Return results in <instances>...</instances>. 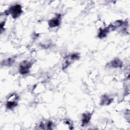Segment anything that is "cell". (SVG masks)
Wrapping results in <instances>:
<instances>
[{"label": "cell", "instance_id": "6da1fadb", "mask_svg": "<svg viewBox=\"0 0 130 130\" xmlns=\"http://www.w3.org/2000/svg\"><path fill=\"white\" fill-rule=\"evenodd\" d=\"M31 63L27 61H23L20 64L19 67L20 73L22 74H27L29 72V69L31 67Z\"/></svg>", "mask_w": 130, "mask_h": 130}, {"label": "cell", "instance_id": "7a4b0ae2", "mask_svg": "<svg viewBox=\"0 0 130 130\" xmlns=\"http://www.w3.org/2000/svg\"><path fill=\"white\" fill-rule=\"evenodd\" d=\"M21 6L19 5H15L11 8L10 10V13L11 14L13 18L18 17L21 13Z\"/></svg>", "mask_w": 130, "mask_h": 130}, {"label": "cell", "instance_id": "3957f363", "mask_svg": "<svg viewBox=\"0 0 130 130\" xmlns=\"http://www.w3.org/2000/svg\"><path fill=\"white\" fill-rule=\"evenodd\" d=\"M17 99V96L15 94L12 95L10 97V100L8 101L7 104V107L8 109H11L14 108L17 105V102L16 101Z\"/></svg>", "mask_w": 130, "mask_h": 130}, {"label": "cell", "instance_id": "277c9868", "mask_svg": "<svg viewBox=\"0 0 130 130\" xmlns=\"http://www.w3.org/2000/svg\"><path fill=\"white\" fill-rule=\"evenodd\" d=\"M59 23H60V21L58 18H54L50 20L48 22L49 25L51 27L57 26L59 25Z\"/></svg>", "mask_w": 130, "mask_h": 130}, {"label": "cell", "instance_id": "5b68a950", "mask_svg": "<svg viewBox=\"0 0 130 130\" xmlns=\"http://www.w3.org/2000/svg\"><path fill=\"white\" fill-rule=\"evenodd\" d=\"M110 66L113 68H118L122 66V62L119 59H115L110 63Z\"/></svg>", "mask_w": 130, "mask_h": 130}, {"label": "cell", "instance_id": "8992f818", "mask_svg": "<svg viewBox=\"0 0 130 130\" xmlns=\"http://www.w3.org/2000/svg\"><path fill=\"white\" fill-rule=\"evenodd\" d=\"M90 117H91V116L89 113L83 114V117H82V124L84 125V124H86L88 123L90 120Z\"/></svg>", "mask_w": 130, "mask_h": 130}]
</instances>
